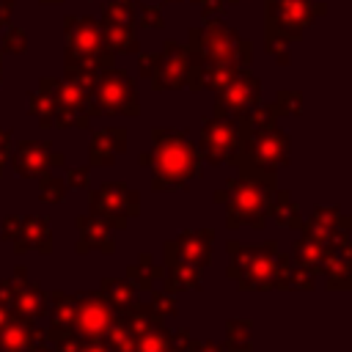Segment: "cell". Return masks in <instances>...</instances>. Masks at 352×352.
<instances>
[{
  "label": "cell",
  "mask_w": 352,
  "mask_h": 352,
  "mask_svg": "<svg viewBox=\"0 0 352 352\" xmlns=\"http://www.w3.org/2000/svg\"><path fill=\"white\" fill-rule=\"evenodd\" d=\"M275 110H278V116H300V110H302V94L300 91H278V96H275Z\"/></svg>",
  "instance_id": "39"
},
{
  "label": "cell",
  "mask_w": 352,
  "mask_h": 352,
  "mask_svg": "<svg viewBox=\"0 0 352 352\" xmlns=\"http://www.w3.org/2000/svg\"><path fill=\"white\" fill-rule=\"evenodd\" d=\"M184 352H226V346L217 344V341H209V338H198V341L192 338Z\"/></svg>",
  "instance_id": "46"
},
{
  "label": "cell",
  "mask_w": 352,
  "mask_h": 352,
  "mask_svg": "<svg viewBox=\"0 0 352 352\" xmlns=\"http://www.w3.org/2000/svg\"><path fill=\"white\" fill-rule=\"evenodd\" d=\"M74 352H107L102 341H85V338H77V346Z\"/></svg>",
  "instance_id": "49"
},
{
  "label": "cell",
  "mask_w": 352,
  "mask_h": 352,
  "mask_svg": "<svg viewBox=\"0 0 352 352\" xmlns=\"http://www.w3.org/2000/svg\"><path fill=\"white\" fill-rule=\"evenodd\" d=\"M226 3H242V0H226Z\"/></svg>",
  "instance_id": "56"
},
{
  "label": "cell",
  "mask_w": 352,
  "mask_h": 352,
  "mask_svg": "<svg viewBox=\"0 0 352 352\" xmlns=\"http://www.w3.org/2000/svg\"><path fill=\"white\" fill-rule=\"evenodd\" d=\"M311 223L324 228V231H338V228H352V217L341 212V206H316L311 214Z\"/></svg>",
  "instance_id": "34"
},
{
  "label": "cell",
  "mask_w": 352,
  "mask_h": 352,
  "mask_svg": "<svg viewBox=\"0 0 352 352\" xmlns=\"http://www.w3.org/2000/svg\"><path fill=\"white\" fill-rule=\"evenodd\" d=\"M3 52H11V55L28 52V33L22 28H8L3 36Z\"/></svg>",
  "instance_id": "40"
},
{
  "label": "cell",
  "mask_w": 352,
  "mask_h": 352,
  "mask_svg": "<svg viewBox=\"0 0 352 352\" xmlns=\"http://www.w3.org/2000/svg\"><path fill=\"white\" fill-rule=\"evenodd\" d=\"M126 148V129L121 126H107L96 129L91 135V148H88V168H107L116 162L118 154Z\"/></svg>",
  "instance_id": "21"
},
{
  "label": "cell",
  "mask_w": 352,
  "mask_h": 352,
  "mask_svg": "<svg viewBox=\"0 0 352 352\" xmlns=\"http://www.w3.org/2000/svg\"><path fill=\"white\" fill-rule=\"evenodd\" d=\"M204 63H234L239 69H250L253 60V41L242 38L234 28L223 25V19H212L204 28L190 30V44Z\"/></svg>",
  "instance_id": "6"
},
{
  "label": "cell",
  "mask_w": 352,
  "mask_h": 352,
  "mask_svg": "<svg viewBox=\"0 0 352 352\" xmlns=\"http://www.w3.org/2000/svg\"><path fill=\"white\" fill-rule=\"evenodd\" d=\"M11 8H14V0H0V28H8V22H11Z\"/></svg>",
  "instance_id": "50"
},
{
  "label": "cell",
  "mask_w": 352,
  "mask_h": 352,
  "mask_svg": "<svg viewBox=\"0 0 352 352\" xmlns=\"http://www.w3.org/2000/svg\"><path fill=\"white\" fill-rule=\"evenodd\" d=\"M327 250H330V245H324L322 239H316V236H311V234H305L302 231V236L294 242V248H292V261H297V264H302V267H308L314 275H319V270H322V261H324V256H327Z\"/></svg>",
  "instance_id": "26"
},
{
  "label": "cell",
  "mask_w": 352,
  "mask_h": 352,
  "mask_svg": "<svg viewBox=\"0 0 352 352\" xmlns=\"http://www.w3.org/2000/svg\"><path fill=\"white\" fill-rule=\"evenodd\" d=\"M324 11L327 6L322 0H267V33L297 41Z\"/></svg>",
  "instance_id": "8"
},
{
  "label": "cell",
  "mask_w": 352,
  "mask_h": 352,
  "mask_svg": "<svg viewBox=\"0 0 352 352\" xmlns=\"http://www.w3.org/2000/svg\"><path fill=\"white\" fill-rule=\"evenodd\" d=\"M201 160L209 165H236V148H239V124L234 116H212L201 126L198 138Z\"/></svg>",
  "instance_id": "10"
},
{
  "label": "cell",
  "mask_w": 352,
  "mask_h": 352,
  "mask_svg": "<svg viewBox=\"0 0 352 352\" xmlns=\"http://www.w3.org/2000/svg\"><path fill=\"white\" fill-rule=\"evenodd\" d=\"M289 154H292V140L278 126V121L256 129H239V148L234 168L250 173H278V168L289 165L292 160Z\"/></svg>",
  "instance_id": "5"
},
{
  "label": "cell",
  "mask_w": 352,
  "mask_h": 352,
  "mask_svg": "<svg viewBox=\"0 0 352 352\" xmlns=\"http://www.w3.org/2000/svg\"><path fill=\"white\" fill-rule=\"evenodd\" d=\"M8 162L19 179H38L50 168L66 165L63 154H58L50 140H19L16 146H11Z\"/></svg>",
  "instance_id": "15"
},
{
  "label": "cell",
  "mask_w": 352,
  "mask_h": 352,
  "mask_svg": "<svg viewBox=\"0 0 352 352\" xmlns=\"http://www.w3.org/2000/svg\"><path fill=\"white\" fill-rule=\"evenodd\" d=\"M63 195H66V182L60 176H50V170L38 176V198L44 204H60Z\"/></svg>",
  "instance_id": "37"
},
{
  "label": "cell",
  "mask_w": 352,
  "mask_h": 352,
  "mask_svg": "<svg viewBox=\"0 0 352 352\" xmlns=\"http://www.w3.org/2000/svg\"><path fill=\"white\" fill-rule=\"evenodd\" d=\"M264 44H267L270 55H275V60H278L280 66H286V63H289V44H292V41H286V38H283V36H278V33H267Z\"/></svg>",
  "instance_id": "41"
},
{
  "label": "cell",
  "mask_w": 352,
  "mask_h": 352,
  "mask_svg": "<svg viewBox=\"0 0 352 352\" xmlns=\"http://www.w3.org/2000/svg\"><path fill=\"white\" fill-rule=\"evenodd\" d=\"M214 228H184L176 234V239L165 242V264H187L206 270L212 261V242Z\"/></svg>",
  "instance_id": "11"
},
{
  "label": "cell",
  "mask_w": 352,
  "mask_h": 352,
  "mask_svg": "<svg viewBox=\"0 0 352 352\" xmlns=\"http://www.w3.org/2000/svg\"><path fill=\"white\" fill-rule=\"evenodd\" d=\"M148 305H151L162 319H165V316H173V314L179 311V308H176V300H173L168 292H154L151 300H148Z\"/></svg>",
  "instance_id": "43"
},
{
  "label": "cell",
  "mask_w": 352,
  "mask_h": 352,
  "mask_svg": "<svg viewBox=\"0 0 352 352\" xmlns=\"http://www.w3.org/2000/svg\"><path fill=\"white\" fill-rule=\"evenodd\" d=\"M135 28L162 30V28H165L162 8H160V6H143V3H135Z\"/></svg>",
  "instance_id": "38"
},
{
  "label": "cell",
  "mask_w": 352,
  "mask_h": 352,
  "mask_svg": "<svg viewBox=\"0 0 352 352\" xmlns=\"http://www.w3.org/2000/svg\"><path fill=\"white\" fill-rule=\"evenodd\" d=\"M28 113L38 121L41 129H52V118H55V99L50 94V88L44 82H38V88L33 94H28Z\"/></svg>",
  "instance_id": "31"
},
{
  "label": "cell",
  "mask_w": 352,
  "mask_h": 352,
  "mask_svg": "<svg viewBox=\"0 0 352 352\" xmlns=\"http://www.w3.org/2000/svg\"><path fill=\"white\" fill-rule=\"evenodd\" d=\"M184 77H187V44H176L168 38L162 44L157 69L148 77L151 88L154 91H176L184 85Z\"/></svg>",
  "instance_id": "17"
},
{
  "label": "cell",
  "mask_w": 352,
  "mask_h": 352,
  "mask_svg": "<svg viewBox=\"0 0 352 352\" xmlns=\"http://www.w3.org/2000/svg\"><path fill=\"white\" fill-rule=\"evenodd\" d=\"M11 316H14V311H11V308H8L6 302H0V330L6 327V322H8Z\"/></svg>",
  "instance_id": "52"
},
{
  "label": "cell",
  "mask_w": 352,
  "mask_h": 352,
  "mask_svg": "<svg viewBox=\"0 0 352 352\" xmlns=\"http://www.w3.org/2000/svg\"><path fill=\"white\" fill-rule=\"evenodd\" d=\"M214 204H226V190H217L214 192Z\"/></svg>",
  "instance_id": "53"
},
{
  "label": "cell",
  "mask_w": 352,
  "mask_h": 352,
  "mask_svg": "<svg viewBox=\"0 0 352 352\" xmlns=\"http://www.w3.org/2000/svg\"><path fill=\"white\" fill-rule=\"evenodd\" d=\"M157 60H160V52H140L138 55V72H140V77H151L154 74V69H157Z\"/></svg>",
  "instance_id": "45"
},
{
  "label": "cell",
  "mask_w": 352,
  "mask_h": 352,
  "mask_svg": "<svg viewBox=\"0 0 352 352\" xmlns=\"http://www.w3.org/2000/svg\"><path fill=\"white\" fill-rule=\"evenodd\" d=\"M102 33H104V41L107 47L113 50V55H132L140 50L138 44V33H135V25H124V22H102Z\"/></svg>",
  "instance_id": "27"
},
{
  "label": "cell",
  "mask_w": 352,
  "mask_h": 352,
  "mask_svg": "<svg viewBox=\"0 0 352 352\" xmlns=\"http://www.w3.org/2000/svg\"><path fill=\"white\" fill-rule=\"evenodd\" d=\"M168 294H182V292H195L204 286V270L187 267V264H165V280H162Z\"/></svg>",
  "instance_id": "25"
},
{
  "label": "cell",
  "mask_w": 352,
  "mask_h": 352,
  "mask_svg": "<svg viewBox=\"0 0 352 352\" xmlns=\"http://www.w3.org/2000/svg\"><path fill=\"white\" fill-rule=\"evenodd\" d=\"M278 187L275 173H250L239 170L226 182V228L236 231L239 226L264 228L270 220V201Z\"/></svg>",
  "instance_id": "4"
},
{
  "label": "cell",
  "mask_w": 352,
  "mask_h": 352,
  "mask_svg": "<svg viewBox=\"0 0 352 352\" xmlns=\"http://www.w3.org/2000/svg\"><path fill=\"white\" fill-rule=\"evenodd\" d=\"M0 82H3V55H0Z\"/></svg>",
  "instance_id": "55"
},
{
  "label": "cell",
  "mask_w": 352,
  "mask_h": 352,
  "mask_svg": "<svg viewBox=\"0 0 352 352\" xmlns=\"http://www.w3.org/2000/svg\"><path fill=\"white\" fill-rule=\"evenodd\" d=\"M88 209L91 214H99V217L132 220L140 214V192L129 190L124 182H102L96 190H91Z\"/></svg>",
  "instance_id": "13"
},
{
  "label": "cell",
  "mask_w": 352,
  "mask_h": 352,
  "mask_svg": "<svg viewBox=\"0 0 352 352\" xmlns=\"http://www.w3.org/2000/svg\"><path fill=\"white\" fill-rule=\"evenodd\" d=\"M8 292H11V311L19 314V316H28V319H44L47 311H50V302H47V292L41 289V283L30 280L28 278V270L25 267H16L14 275L8 278Z\"/></svg>",
  "instance_id": "16"
},
{
  "label": "cell",
  "mask_w": 352,
  "mask_h": 352,
  "mask_svg": "<svg viewBox=\"0 0 352 352\" xmlns=\"http://www.w3.org/2000/svg\"><path fill=\"white\" fill-rule=\"evenodd\" d=\"M126 280L135 289L154 292V286H162V280H165V264H154L151 253H140L138 256V264H129L126 267Z\"/></svg>",
  "instance_id": "24"
},
{
  "label": "cell",
  "mask_w": 352,
  "mask_h": 352,
  "mask_svg": "<svg viewBox=\"0 0 352 352\" xmlns=\"http://www.w3.org/2000/svg\"><path fill=\"white\" fill-rule=\"evenodd\" d=\"M253 319H228L226 322V352H253V338H250Z\"/></svg>",
  "instance_id": "33"
},
{
  "label": "cell",
  "mask_w": 352,
  "mask_h": 352,
  "mask_svg": "<svg viewBox=\"0 0 352 352\" xmlns=\"http://www.w3.org/2000/svg\"><path fill=\"white\" fill-rule=\"evenodd\" d=\"M256 102H261V82H258V77L250 69H236V74L217 91L214 116H234V118H239Z\"/></svg>",
  "instance_id": "14"
},
{
  "label": "cell",
  "mask_w": 352,
  "mask_h": 352,
  "mask_svg": "<svg viewBox=\"0 0 352 352\" xmlns=\"http://www.w3.org/2000/svg\"><path fill=\"white\" fill-rule=\"evenodd\" d=\"M52 99H55V118H52V126L55 129H88L91 118L102 116L96 99H94V88H85L74 80H52V77H44L41 80Z\"/></svg>",
  "instance_id": "7"
},
{
  "label": "cell",
  "mask_w": 352,
  "mask_h": 352,
  "mask_svg": "<svg viewBox=\"0 0 352 352\" xmlns=\"http://www.w3.org/2000/svg\"><path fill=\"white\" fill-rule=\"evenodd\" d=\"M228 250V270L226 275L236 280L239 292H283L286 272L292 267V256L283 253L275 242L264 245H242L236 239L226 242Z\"/></svg>",
  "instance_id": "2"
},
{
  "label": "cell",
  "mask_w": 352,
  "mask_h": 352,
  "mask_svg": "<svg viewBox=\"0 0 352 352\" xmlns=\"http://www.w3.org/2000/svg\"><path fill=\"white\" fill-rule=\"evenodd\" d=\"M99 294L110 302V308H113L116 314L126 311V308L138 300V289H135L129 280H121V278H102Z\"/></svg>",
  "instance_id": "29"
},
{
  "label": "cell",
  "mask_w": 352,
  "mask_h": 352,
  "mask_svg": "<svg viewBox=\"0 0 352 352\" xmlns=\"http://www.w3.org/2000/svg\"><path fill=\"white\" fill-rule=\"evenodd\" d=\"M28 352H55V349H52V344H50L47 338H38V341H36V344H33Z\"/></svg>",
  "instance_id": "51"
},
{
  "label": "cell",
  "mask_w": 352,
  "mask_h": 352,
  "mask_svg": "<svg viewBox=\"0 0 352 352\" xmlns=\"http://www.w3.org/2000/svg\"><path fill=\"white\" fill-rule=\"evenodd\" d=\"M138 162L151 168V190L157 192L187 190L195 179L204 176L201 151L184 129H151V151L140 154Z\"/></svg>",
  "instance_id": "1"
},
{
  "label": "cell",
  "mask_w": 352,
  "mask_h": 352,
  "mask_svg": "<svg viewBox=\"0 0 352 352\" xmlns=\"http://www.w3.org/2000/svg\"><path fill=\"white\" fill-rule=\"evenodd\" d=\"M314 272L297 261H292L289 272H286V280H283V292H311L314 289Z\"/></svg>",
  "instance_id": "36"
},
{
  "label": "cell",
  "mask_w": 352,
  "mask_h": 352,
  "mask_svg": "<svg viewBox=\"0 0 352 352\" xmlns=\"http://www.w3.org/2000/svg\"><path fill=\"white\" fill-rule=\"evenodd\" d=\"M319 275H324L327 289L346 292L352 286V253H344V250L330 248L327 256H324V261H322Z\"/></svg>",
  "instance_id": "23"
},
{
  "label": "cell",
  "mask_w": 352,
  "mask_h": 352,
  "mask_svg": "<svg viewBox=\"0 0 352 352\" xmlns=\"http://www.w3.org/2000/svg\"><path fill=\"white\" fill-rule=\"evenodd\" d=\"M236 69L239 66H234V63H204V88L217 94L236 74Z\"/></svg>",
  "instance_id": "35"
},
{
  "label": "cell",
  "mask_w": 352,
  "mask_h": 352,
  "mask_svg": "<svg viewBox=\"0 0 352 352\" xmlns=\"http://www.w3.org/2000/svg\"><path fill=\"white\" fill-rule=\"evenodd\" d=\"M14 242V253H28V250H38V253H52V228H50V217L41 214H28L16 220V228L11 234Z\"/></svg>",
  "instance_id": "19"
},
{
  "label": "cell",
  "mask_w": 352,
  "mask_h": 352,
  "mask_svg": "<svg viewBox=\"0 0 352 352\" xmlns=\"http://www.w3.org/2000/svg\"><path fill=\"white\" fill-rule=\"evenodd\" d=\"M270 217L280 226V228H302V217H300V206L294 204L292 192L289 190H278L272 192V201H270Z\"/></svg>",
  "instance_id": "28"
},
{
  "label": "cell",
  "mask_w": 352,
  "mask_h": 352,
  "mask_svg": "<svg viewBox=\"0 0 352 352\" xmlns=\"http://www.w3.org/2000/svg\"><path fill=\"white\" fill-rule=\"evenodd\" d=\"M170 349V330L165 322H151L140 333H135V352H168Z\"/></svg>",
  "instance_id": "32"
},
{
  "label": "cell",
  "mask_w": 352,
  "mask_h": 352,
  "mask_svg": "<svg viewBox=\"0 0 352 352\" xmlns=\"http://www.w3.org/2000/svg\"><path fill=\"white\" fill-rule=\"evenodd\" d=\"M94 99L102 116H129V118L140 116L135 80L124 69H116V66L102 69L94 82Z\"/></svg>",
  "instance_id": "9"
},
{
  "label": "cell",
  "mask_w": 352,
  "mask_h": 352,
  "mask_svg": "<svg viewBox=\"0 0 352 352\" xmlns=\"http://www.w3.org/2000/svg\"><path fill=\"white\" fill-rule=\"evenodd\" d=\"M80 242H77V253H88V250H99L104 256H110L116 250V239H113V228L104 217L99 214H80L74 220Z\"/></svg>",
  "instance_id": "20"
},
{
  "label": "cell",
  "mask_w": 352,
  "mask_h": 352,
  "mask_svg": "<svg viewBox=\"0 0 352 352\" xmlns=\"http://www.w3.org/2000/svg\"><path fill=\"white\" fill-rule=\"evenodd\" d=\"M8 154H11V129H0V176L8 162Z\"/></svg>",
  "instance_id": "48"
},
{
  "label": "cell",
  "mask_w": 352,
  "mask_h": 352,
  "mask_svg": "<svg viewBox=\"0 0 352 352\" xmlns=\"http://www.w3.org/2000/svg\"><path fill=\"white\" fill-rule=\"evenodd\" d=\"M41 3H47V6H58V3H63V0H41Z\"/></svg>",
  "instance_id": "54"
},
{
  "label": "cell",
  "mask_w": 352,
  "mask_h": 352,
  "mask_svg": "<svg viewBox=\"0 0 352 352\" xmlns=\"http://www.w3.org/2000/svg\"><path fill=\"white\" fill-rule=\"evenodd\" d=\"M198 6H201V16H204V22L223 19V14H226V0H198Z\"/></svg>",
  "instance_id": "44"
},
{
  "label": "cell",
  "mask_w": 352,
  "mask_h": 352,
  "mask_svg": "<svg viewBox=\"0 0 352 352\" xmlns=\"http://www.w3.org/2000/svg\"><path fill=\"white\" fill-rule=\"evenodd\" d=\"M192 341L190 330L187 327H179V330H170V349H187V344Z\"/></svg>",
  "instance_id": "47"
},
{
  "label": "cell",
  "mask_w": 352,
  "mask_h": 352,
  "mask_svg": "<svg viewBox=\"0 0 352 352\" xmlns=\"http://www.w3.org/2000/svg\"><path fill=\"white\" fill-rule=\"evenodd\" d=\"M47 302H50V324L44 330V338L50 344H58L63 338H72L74 336V308H77V294H69V292H47Z\"/></svg>",
  "instance_id": "18"
},
{
  "label": "cell",
  "mask_w": 352,
  "mask_h": 352,
  "mask_svg": "<svg viewBox=\"0 0 352 352\" xmlns=\"http://www.w3.org/2000/svg\"><path fill=\"white\" fill-rule=\"evenodd\" d=\"M66 47H63V72L66 80H74L85 88H94L102 69L113 66V50L104 41L102 25L94 16H66Z\"/></svg>",
  "instance_id": "3"
},
{
  "label": "cell",
  "mask_w": 352,
  "mask_h": 352,
  "mask_svg": "<svg viewBox=\"0 0 352 352\" xmlns=\"http://www.w3.org/2000/svg\"><path fill=\"white\" fill-rule=\"evenodd\" d=\"M168 352H184V349H168Z\"/></svg>",
  "instance_id": "57"
},
{
  "label": "cell",
  "mask_w": 352,
  "mask_h": 352,
  "mask_svg": "<svg viewBox=\"0 0 352 352\" xmlns=\"http://www.w3.org/2000/svg\"><path fill=\"white\" fill-rule=\"evenodd\" d=\"M66 187L69 190H88L91 187V168L82 165V168H66Z\"/></svg>",
  "instance_id": "42"
},
{
  "label": "cell",
  "mask_w": 352,
  "mask_h": 352,
  "mask_svg": "<svg viewBox=\"0 0 352 352\" xmlns=\"http://www.w3.org/2000/svg\"><path fill=\"white\" fill-rule=\"evenodd\" d=\"M102 344H104L107 352H135V330H132V324L126 322L124 314H116V319L107 327Z\"/></svg>",
  "instance_id": "30"
},
{
  "label": "cell",
  "mask_w": 352,
  "mask_h": 352,
  "mask_svg": "<svg viewBox=\"0 0 352 352\" xmlns=\"http://www.w3.org/2000/svg\"><path fill=\"white\" fill-rule=\"evenodd\" d=\"M116 311L110 302L96 292H77V308H74V336L85 341H102L107 327L113 324Z\"/></svg>",
  "instance_id": "12"
},
{
  "label": "cell",
  "mask_w": 352,
  "mask_h": 352,
  "mask_svg": "<svg viewBox=\"0 0 352 352\" xmlns=\"http://www.w3.org/2000/svg\"><path fill=\"white\" fill-rule=\"evenodd\" d=\"M38 338H44V330L36 327V319L14 314L0 330V352H28Z\"/></svg>",
  "instance_id": "22"
},
{
  "label": "cell",
  "mask_w": 352,
  "mask_h": 352,
  "mask_svg": "<svg viewBox=\"0 0 352 352\" xmlns=\"http://www.w3.org/2000/svg\"><path fill=\"white\" fill-rule=\"evenodd\" d=\"M99 3H104V0H99Z\"/></svg>",
  "instance_id": "58"
}]
</instances>
